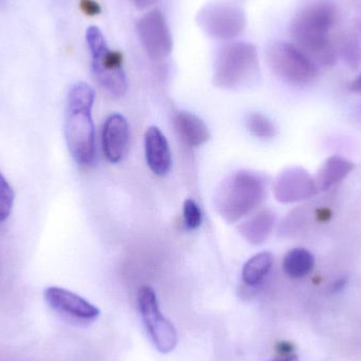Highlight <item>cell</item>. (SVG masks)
<instances>
[{
  "instance_id": "cell-1",
  "label": "cell",
  "mask_w": 361,
  "mask_h": 361,
  "mask_svg": "<svg viewBox=\"0 0 361 361\" xmlns=\"http://www.w3.org/2000/svg\"><path fill=\"white\" fill-rule=\"evenodd\" d=\"M336 21V8L332 4L316 1L299 11L290 23V36L295 46L316 66L322 63L329 67L337 61L338 53L331 36Z\"/></svg>"
},
{
  "instance_id": "cell-2",
  "label": "cell",
  "mask_w": 361,
  "mask_h": 361,
  "mask_svg": "<svg viewBox=\"0 0 361 361\" xmlns=\"http://www.w3.org/2000/svg\"><path fill=\"white\" fill-rule=\"evenodd\" d=\"M95 92L86 82L70 88L66 106L65 135L70 154L80 166H90L97 158L92 108Z\"/></svg>"
},
{
  "instance_id": "cell-3",
  "label": "cell",
  "mask_w": 361,
  "mask_h": 361,
  "mask_svg": "<svg viewBox=\"0 0 361 361\" xmlns=\"http://www.w3.org/2000/svg\"><path fill=\"white\" fill-rule=\"evenodd\" d=\"M260 75L254 44L235 42L219 49L214 63V84L225 90H240L255 84Z\"/></svg>"
},
{
  "instance_id": "cell-4",
  "label": "cell",
  "mask_w": 361,
  "mask_h": 361,
  "mask_svg": "<svg viewBox=\"0 0 361 361\" xmlns=\"http://www.w3.org/2000/svg\"><path fill=\"white\" fill-rule=\"evenodd\" d=\"M265 197L264 180L257 173L239 171L224 180L214 197V207L227 223L254 212Z\"/></svg>"
},
{
  "instance_id": "cell-5",
  "label": "cell",
  "mask_w": 361,
  "mask_h": 361,
  "mask_svg": "<svg viewBox=\"0 0 361 361\" xmlns=\"http://www.w3.org/2000/svg\"><path fill=\"white\" fill-rule=\"evenodd\" d=\"M86 39L92 57L93 74L97 82L112 97H124L128 82L123 67L122 54L108 48L103 33L94 25L87 30Z\"/></svg>"
},
{
  "instance_id": "cell-6",
  "label": "cell",
  "mask_w": 361,
  "mask_h": 361,
  "mask_svg": "<svg viewBox=\"0 0 361 361\" xmlns=\"http://www.w3.org/2000/svg\"><path fill=\"white\" fill-rule=\"evenodd\" d=\"M267 57L274 74L288 84L302 86L318 76L317 66L292 42H271Z\"/></svg>"
},
{
  "instance_id": "cell-7",
  "label": "cell",
  "mask_w": 361,
  "mask_h": 361,
  "mask_svg": "<svg viewBox=\"0 0 361 361\" xmlns=\"http://www.w3.org/2000/svg\"><path fill=\"white\" fill-rule=\"evenodd\" d=\"M197 23L200 29L212 39L229 42L243 33L246 16L237 4L212 1L197 12Z\"/></svg>"
},
{
  "instance_id": "cell-8",
  "label": "cell",
  "mask_w": 361,
  "mask_h": 361,
  "mask_svg": "<svg viewBox=\"0 0 361 361\" xmlns=\"http://www.w3.org/2000/svg\"><path fill=\"white\" fill-rule=\"evenodd\" d=\"M137 307L148 336L160 353L169 354L177 347L175 326L163 316L156 292L150 286H142L137 293Z\"/></svg>"
},
{
  "instance_id": "cell-9",
  "label": "cell",
  "mask_w": 361,
  "mask_h": 361,
  "mask_svg": "<svg viewBox=\"0 0 361 361\" xmlns=\"http://www.w3.org/2000/svg\"><path fill=\"white\" fill-rule=\"evenodd\" d=\"M137 33L146 52L154 61L167 59L173 52L171 30L160 11L152 10L144 15L137 23Z\"/></svg>"
},
{
  "instance_id": "cell-10",
  "label": "cell",
  "mask_w": 361,
  "mask_h": 361,
  "mask_svg": "<svg viewBox=\"0 0 361 361\" xmlns=\"http://www.w3.org/2000/svg\"><path fill=\"white\" fill-rule=\"evenodd\" d=\"M44 296L51 309L76 322L88 324L97 320L101 314L92 303L66 288L50 286L44 290Z\"/></svg>"
},
{
  "instance_id": "cell-11",
  "label": "cell",
  "mask_w": 361,
  "mask_h": 361,
  "mask_svg": "<svg viewBox=\"0 0 361 361\" xmlns=\"http://www.w3.org/2000/svg\"><path fill=\"white\" fill-rule=\"evenodd\" d=\"M316 192L315 180L300 167L286 169L274 183V195L280 203L303 201L313 197Z\"/></svg>"
},
{
  "instance_id": "cell-12",
  "label": "cell",
  "mask_w": 361,
  "mask_h": 361,
  "mask_svg": "<svg viewBox=\"0 0 361 361\" xmlns=\"http://www.w3.org/2000/svg\"><path fill=\"white\" fill-rule=\"evenodd\" d=\"M130 130L126 118L120 114L108 116L102 131V145L106 159L112 164L121 162L127 154Z\"/></svg>"
},
{
  "instance_id": "cell-13",
  "label": "cell",
  "mask_w": 361,
  "mask_h": 361,
  "mask_svg": "<svg viewBox=\"0 0 361 361\" xmlns=\"http://www.w3.org/2000/svg\"><path fill=\"white\" fill-rule=\"evenodd\" d=\"M144 146L150 171L159 177L166 176L171 171L173 158L169 141L159 127L152 126L146 130Z\"/></svg>"
},
{
  "instance_id": "cell-14",
  "label": "cell",
  "mask_w": 361,
  "mask_h": 361,
  "mask_svg": "<svg viewBox=\"0 0 361 361\" xmlns=\"http://www.w3.org/2000/svg\"><path fill=\"white\" fill-rule=\"evenodd\" d=\"M337 53L350 68L356 70L361 65V4L358 6L357 16L345 27L338 40H335Z\"/></svg>"
},
{
  "instance_id": "cell-15",
  "label": "cell",
  "mask_w": 361,
  "mask_h": 361,
  "mask_svg": "<svg viewBox=\"0 0 361 361\" xmlns=\"http://www.w3.org/2000/svg\"><path fill=\"white\" fill-rule=\"evenodd\" d=\"M354 167V163L348 159L339 156L330 157L320 167L316 176L317 191L329 190L331 187L345 179L352 173Z\"/></svg>"
},
{
  "instance_id": "cell-16",
  "label": "cell",
  "mask_w": 361,
  "mask_h": 361,
  "mask_svg": "<svg viewBox=\"0 0 361 361\" xmlns=\"http://www.w3.org/2000/svg\"><path fill=\"white\" fill-rule=\"evenodd\" d=\"M176 126L183 141L190 147H200L209 140L205 123L191 112L180 111L176 116Z\"/></svg>"
},
{
  "instance_id": "cell-17",
  "label": "cell",
  "mask_w": 361,
  "mask_h": 361,
  "mask_svg": "<svg viewBox=\"0 0 361 361\" xmlns=\"http://www.w3.org/2000/svg\"><path fill=\"white\" fill-rule=\"evenodd\" d=\"M275 214L269 209H263L244 222L239 227V231L246 241L259 245L267 241L275 227Z\"/></svg>"
},
{
  "instance_id": "cell-18",
  "label": "cell",
  "mask_w": 361,
  "mask_h": 361,
  "mask_svg": "<svg viewBox=\"0 0 361 361\" xmlns=\"http://www.w3.org/2000/svg\"><path fill=\"white\" fill-rule=\"evenodd\" d=\"M314 265H315V259L313 255L302 247L290 250L284 256L283 263H282L284 273L293 279H301L309 275L313 271Z\"/></svg>"
},
{
  "instance_id": "cell-19",
  "label": "cell",
  "mask_w": 361,
  "mask_h": 361,
  "mask_svg": "<svg viewBox=\"0 0 361 361\" xmlns=\"http://www.w3.org/2000/svg\"><path fill=\"white\" fill-rule=\"evenodd\" d=\"M274 264L271 252H262L250 259L242 269V279L250 286H258L269 275Z\"/></svg>"
},
{
  "instance_id": "cell-20",
  "label": "cell",
  "mask_w": 361,
  "mask_h": 361,
  "mask_svg": "<svg viewBox=\"0 0 361 361\" xmlns=\"http://www.w3.org/2000/svg\"><path fill=\"white\" fill-rule=\"evenodd\" d=\"M248 130L259 139H273L277 135L275 124L262 114H250L246 118Z\"/></svg>"
},
{
  "instance_id": "cell-21",
  "label": "cell",
  "mask_w": 361,
  "mask_h": 361,
  "mask_svg": "<svg viewBox=\"0 0 361 361\" xmlns=\"http://www.w3.org/2000/svg\"><path fill=\"white\" fill-rule=\"evenodd\" d=\"M15 195L8 180L0 173V224L8 220L14 206Z\"/></svg>"
},
{
  "instance_id": "cell-22",
  "label": "cell",
  "mask_w": 361,
  "mask_h": 361,
  "mask_svg": "<svg viewBox=\"0 0 361 361\" xmlns=\"http://www.w3.org/2000/svg\"><path fill=\"white\" fill-rule=\"evenodd\" d=\"M183 214L187 228L190 231L199 228L202 223V212L199 205L193 200L188 199L185 201Z\"/></svg>"
},
{
  "instance_id": "cell-23",
  "label": "cell",
  "mask_w": 361,
  "mask_h": 361,
  "mask_svg": "<svg viewBox=\"0 0 361 361\" xmlns=\"http://www.w3.org/2000/svg\"><path fill=\"white\" fill-rule=\"evenodd\" d=\"M80 8L90 16H95L101 13V6L94 0H80Z\"/></svg>"
},
{
  "instance_id": "cell-24",
  "label": "cell",
  "mask_w": 361,
  "mask_h": 361,
  "mask_svg": "<svg viewBox=\"0 0 361 361\" xmlns=\"http://www.w3.org/2000/svg\"><path fill=\"white\" fill-rule=\"evenodd\" d=\"M277 349L278 353L281 356L294 355V347L288 343H280Z\"/></svg>"
},
{
  "instance_id": "cell-25",
  "label": "cell",
  "mask_w": 361,
  "mask_h": 361,
  "mask_svg": "<svg viewBox=\"0 0 361 361\" xmlns=\"http://www.w3.org/2000/svg\"><path fill=\"white\" fill-rule=\"evenodd\" d=\"M350 90L352 92L357 93V94L361 95V72L360 75L355 78V80H352L351 84L349 86Z\"/></svg>"
},
{
  "instance_id": "cell-26",
  "label": "cell",
  "mask_w": 361,
  "mask_h": 361,
  "mask_svg": "<svg viewBox=\"0 0 361 361\" xmlns=\"http://www.w3.org/2000/svg\"><path fill=\"white\" fill-rule=\"evenodd\" d=\"M345 284H347V280H337V281H335L334 283H333L332 288H331V292H332L333 294H336V293L341 292V290H343V288H345Z\"/></svg>"
},
{
  "instance_id": "cell-27",
  "label": "cell",
  "mask_w": 361,
  "mask_h": 361,
  "mask_svg": "<svg viewBox=\"0 0 361 361\" xmlns=\"http://www.w3.org/2000/svg\"><path fill=\"white\" fill-rule=\"evenodd\" d=\"M158 0H133L135 6L140 8H147L154 6Z\"/></svg>"
},
{
  "instance_id": "cell-28",
  "label": "cell",
  "mask_w": 361,
  "mask_h": 361,
  "mask_svg": "<svg viewBox=\"0 0 361 361\" xmlns=\"http://www.w3.org/2000/svg\"><path fill=\"white\" fill-rule=\"evenodd\" d=\"M4 6H6V0H0V8Z\"/></svg>"
}]
</instances>
